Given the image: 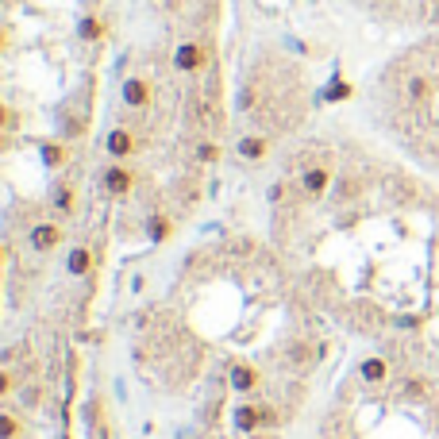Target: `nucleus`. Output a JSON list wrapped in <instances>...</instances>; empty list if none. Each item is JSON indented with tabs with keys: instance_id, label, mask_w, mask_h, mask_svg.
<instances>
[{
	"instance_id": "f257e3e1",
	"label": "nucleus",
	"mask_w": 439,
	"mask_h": 439,
	"mask_svg": "<svg viewBox=\"0 0 439 439\" xmlns=\"http://www.w3.org/2000/svg\"><path fill=\"white\" fill-rule=\"evenodd\" d=\"M270 243L351 339L439 370V189L359 143L308 139L270 182Z\"/></svg>"
},
{
	"instance_id": "f03ea898",
	"label": "nucleus",
	"mask_w": 439,
	"mask_h": 439,
	"mask_svg": "<svg viewBox=\"0 0 439 439\" xmlns=\"http://www.w3.org/2000/svg\"><path fill=\"white\" fill-rule=\"evenodd\" d=\"M328 316L270 239L227 235L193 250L177 281L135 320L132 362L151 386H212L243 439L270 435L328 362Z\"/></svg>"
}]
</instances>
